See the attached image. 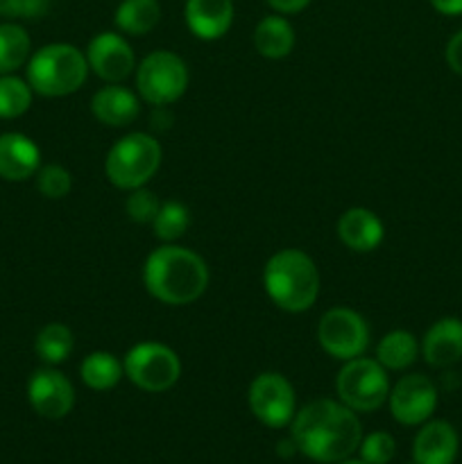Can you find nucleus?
I'll list each match as a JSON object with an SVG mask.
<instances>
[{
  "instance_id": "obj_1",
  "label": "nucleus",
  "mask_w": 462,
  "mask_h": 464,
  "mask_svg": "<svg viewBox=\"0 0 462 464\" xmlns=\"http://www.w3.org/2000/svg\"><path fill=\"white\" fill-rule=\"evenodd\" d=\"M293 442L311 460L331 464L347 460L362 442L356 412L342 401L317 399L294 412Z\"/></svg>"
},
{
  "instance_id": "obj_2",
  "label": "nucleus",
  "mask_w": 462,
  "mask_h": 464,
  "mask_svg": "<svg viewBox=\"0 0 462 464\" xmlns=\"http://www.w3.org/2000/svg\"><path fill=\"white\" fill-rule=\"evenodd\" d=\"M143 284L161 304L186 306L197 302L207 290L208 267L193 249L166 243L145 258Z\"/></svg>"
},
{
  "instance_id": "obj_3",
  "label": "nucleus",
  "mask_w": 462,
  "mask_h": 464,
  "mask_svg": "<svg viewBox=\"0 0 462 464\" xmlns=\"http://www.w3.org/2000/svg\"><path fill=\"white\" fill-rule=\"evenodd\" d=\"M320 270L302 249H281L263 267L267 297L285 313H303L320 297Z\"/></svg>"
},
{
  "instance_id": "obj_4",
  "label": "nucleus",
  "mask_w": 462,
  "mask_h": 464,
  "mask_svg": "<svg viewBox=\"0 0 462 464\" xmlns=\"http://www.w3.org/2000/svg\"><path fill=\"white\" fill-rule=\"evenodd\" d=\"M89 62L71 44H50L27 59V84L45 98H63L84 86Z\"/></svg>"
},
{
  "instance_id": "obj_5",
  "label": "nucleus",
  "mask_w": 462,
  "mask_h": 464,
  "mask_svg": "<svg viewBox=\"0 0 462 464\" xmlns=\"http://www.w3.org/2000/svg\"><path fill=\"white\" fill-rule=\"evenodd\" d=\"M161 157V143L152 134L134 131L113 143L104 159V172L116 188L136 190L157 175Z\"/></svg>"
},
{
  "instance_id": "obj_6",
  "label": "nucleus",
  "mask_w": 462,
  "mask_h": 464,
  "mask_svg": "<svg viewBox=\"0 0 462 464\" xmlns=\"http://www.w3.org/2000/svg\"><path fill=\"white\" fill-rule=\"evenodd\" d=\"M335 392L353 412L376 411L390 397L388 370L376 358L358 356L344 361L342 370L335 376Z\"/></svg>"
},
{
  "instance_id": "obj_7",
  "label": "nucleus",
  "mask_w": 462,
  "mask_h": 464,
  "mask_svg": "<svg viewBox=\"0 0 462 464\" xmlns=\"http://www.w3.org/2000/svg\"><path fill=\"white\" fill-rule=\"evenodd\" d=\"M136 89L145 102L168 107L188 89V66L170 50H154L136 66Z\"/></svg>"
},
{
  "instance_id": "obj_8",
  "label": "nucleus",
  "mask_w": 462,
  "mask_h": 464,
  "mask_svg": "<svg viewBox=\"0 0 462 464\" xmlns=\"http://www.w3.org/2000/svg\"><path fill=\"white\" fill-rule=\"evenodd\" d=\"M125 376L143 392H166L179 381L181 361L161 343H139L122 358Z\"/></svg>"
},
{
  "instance_id": "obj_9",
  "label": "nucleus",
  "mask_w": 462,
  "mask_h": 464,
  "mask_svg": "<svg viewBox=\"0 0 462 464\" xmlns=\"http://www.w3.org/2000/svg\"><path fill=\"white\" fill-rule=\"evenodd\" d=\"M317 343L331 358L351 361L370 347V326L365 317L351 308H331L317 324Z\"/></svg>"
},
{
  "instance_id": "obj_10",
  "label": "nucleus",
  "mask_w": 462,
  "mask_h": 464,
  "mask_svg": "<svg viewBox=\"0 0 462 464\" xmlns=\"http://www.w3.org/2000/svg\"><path fill=\"white\" fill-rule=\"evenodd\" d=\"M249 411L254 412L261 424L267 429H284L294 420V399L293 383L276 372H263L252 381L247 392Z\"/></svg>"
},
{
  "instance_id": "obj_11",
  "label": "nucleus",
  "mask_w": 462,
  "mask_h": 464,
  "mask_svg": "<svg viewBox=\"0 0 462 464\" xmlns=\"http://www.w3.org/2000/svg\"><path fill=\"white\" fill-rule=\"evenodd\" d=\"M390 412L403 426H419L430 420L438 408V388L424 374H408L390 388Z\"/></svg>"
},
{
  "instance_id": "obj_12",
  "label": "nucleus",
  "mask_w": 462,
  "mask_h": 464,
  "mask_svg": "<svg viewBox=\"0 0 462 464\" xmlns=\"http://www.w3.org/2000/svg\"><path fill=\"white\" fill-rule=\"evenodd\" d=\"M86 62L89 71H93L107 84H120L136 68L134 50L118 32L95 34L86 48Z\"/></svg>"
},
{
  "instance_id": "obj_13",
  "label": "nucleus",
  "mask_w": 462,
  "mask_h": 464,
  "mask_svg": "<svg viewBox=\"0 0 462 464\" xmlns=\"http://www.w3.org/2000/svg\"><path fill=\"white\" fill-rule=\"evenodd\" d=\"M27 399L36 415L45 420H62L75 406V388L62 372L48 365L30 376Z\"/></svg>"
},
{
  "instance_id": "obj_14",
  "label": "nucleus",
  "mask_w": 462,
  "mask_h": 464,
  "mask_svg": "<svg viewBox=\"0 0 462 464\" xmlns=\"http://www.w3.org/2000/svg\"><path fill=\"white\" fill-rule=\"evenodd\" d=\"M41 168V150L30 136L7 131L0 134V177L7 181H25Z\"/></svg>"
},
{
  "instance_id": "obj_15",
  "label": "nucleus",
  "mask_w": 462,
  "mask_h": 464,
  "mask_svg": "<svg viewBox=\"0 0 462 464\" xmlns=\"http://www.w3.org/2000/svg\"><path fill=\"white\" fill-rule=\"evenodd\" d=\"M184 16L197 39H222L234 23V0H186Z\"/></svg>"
},
{
  "instance_id": "obj_16",
  "label": "nucleus",
  "mask_w": 462,
  "mask_h": 464,
  "mask_svg": "<svg viewBox=\"0 0 462 464\" xmlns=\"http://www.w3.org/2000/svg\"><path fill=\"white\" fill-rule=\"evenodd\" d=\"M383 236L385 229L380 218L365 207L347 208L338 220V238L351 252H374L383 243Z\"/></svg>"
},
{
  "instance_id": "obj_17",
  "label": "nucleus",
  "mask_w": 462,
  "mask_h": 464,
  "mask_svg": "<svg viewBox=\"0 0 462 464\" xmlns=\"http://www.w3.org/2000/svg\"><path fill=\"white\" fill-rule=\"evenodd\" d=\"M421 356L430 367H451L462 358V320L442 317L426 331Z\"/></svg>"
},
{
  "instance_id": "obj_18",
  "label": "nucleus",
  "mask_w": 462,
  "mask_h": 464,
  "mask_svg": "<svg viewBox=\"0 0 462 464\" xmlns=\"http://www.w3.org/2000/svg\"><path fill=\"white\" fill-rule=\"evenodd\" d=\"M457 433L448 421H426L415 438V464H453L457 456Z\"/></svg>"
},
{
  "instance_id": "obj_19",
  "label": "nucleus",
  "mask_w": 462,
  "mask_h": 464,
  "mask_svg": "<svg viewBox=\"0 0 462 464\" xmlns=\"http://www.w3.org/2000/svg\"><path fill=\"white\" fill-rule=\"evenodd\" d=\"M91 111H93L95 121L102 122V125L127 127L140 113L139 95L120 84L102 86L91 98Z\"/></svg>"
},
{
  "instance_id": "obj_20",
  "label": "nucleus",
  "mask_w": 462,
  "mask_h": 464,
  "mask_svg": "<svg viewBox=\"0 0 462 464\" xmlns=\"http://www.w3.org/2000/svg\"><path fill=\"white\" fill-rule=\"evenodd\" d=\"M256 53L265 59H284L294 48V30L284 16H265L254 30Z\"/></svg>"
},
{
  "instance_id": "obj_21",
  "label": "nucleus",
  "mask_w": 462,
  "mask_h": 464,
  "mask_svg": "<svg viewBox=\"0 0 462 464\" xmlns=\"http://www.w3.org/2000/svg\"><path fill=\"white\" fill-rule=\"evenodd\" d=\"M116 27L130 36H143L161 21L159 0H122L116 9Z\"/></svg>"
},
{
  "instance_id": "obj_22",
  "label": "nucleus",
  "mask_w": 462,
  "mask_h": 464,
  "mask_svg": "<svg viewBox=\"0 0 462 464\" xmlns=\"http://www.w3.org/2000/svg\"><path fill=\"white\" fill-rule=\"evenodd\" d=\"M421 347L417 343L415 335L410 331H390L379 340L376 347V361L385 367V370H408L412 362L419 356Z\"/></svg>"
},
{
  "instance_id": "obj_23",
  "label": "nucleus",
  "mask_w": 462,
  "mask_h": 464,
  "mask_svg": "<svg viewBox=\"0 0 462 464\" xmlns=\"http://www.w3.org/2000/svg\"><path fill=\"white\" fill-rule=\"evenodd\" d=\"M122 374H125L122 362L109 352L89 353L80 365L82 383L86 388L95 390V392H107V390L116 388L120 383Z\"/></svg>"
},
{
  "instance_id": "obj_24",
  "label": "nucleus",
  "mask_w": 462,
  "mask_h": 464,
  "mask_svg": "<svg viewBox=\"0 0 462 464\" xmlns=\"http://www.w3.org/2000/svg\"><path fill=\"white\" fill-rule=\"evenodd\" d=\"M30 34L16 23L0 25V75H12L30 59Z\"/></svg>"
},
{
  "instance_id": "obj_25",
  "label": "nucleus",
  "mask_w": 462,
  "mask_h": 464,
  "mask_svg": "<svg viewBox=\"0 0 462 464\" xmlns=\"http://www.w3.org/2000/svg\"><path fill=\"white\" fill-rule=\"evenodd\" d=\"M72 331L62 322H50L39 331L34 340V352L45 365H62L72 353Z\"/></svg>"
},
{
  "instance_id": "obj_26",
  "label": "nucleus",
  "mask_w": 462,
  "mask_h": 464,
  "mask_svg": "<svg viewBox=\"0 0 462 464\" xmlns=\"http://www.w3.org/2000/svg\"><path fill=\"white\" fill-rule=\"evenodd\" d=\"M188 227H190L188 208H186L181 202H175V199H170V202H161V207H159L157 216H154L152 220L154 236H157L159 240H163V243H175L177 238H181V236L188 231Z\"/></svg>"
},
{
  "instance_id": "obj_27",
  "label": "nucleus",
  "mask_w": 462,
  "mask_h": 464,
  "mask_svg": "<svg viewBox=\"0 0 462 464\" xmlns=\"http://www.w3.org/2000/svg\"><path fill=\"white\" fill-rule=\"evenodd\" d=\"M32 107V86L16 75H0V118L12 121Z\"/></svg>"
},
{
  "instance_id": "obj_28",
  "label": "nucleus",
  "mask_w": 462,
  "mask_h": 464,
  "mask_svg": "<svg viewBox=\"0 0 462 464\" xmlns=\"http://www.w3.org/2000/svg\"><path fill=\"white\" fill-rule=\"evenodd\" d=\"M36 188L43 198L62 199L71 193L72 177L63 166L50 163V166L39 168V172H36Z\"/></svg>"
},
{
  "instance_id": "obj_29",
  "label": "nucleus",
  "mask_w": 462,
  "mask_h": 464,
  "mask_svg": "<svg viewBox=\"0 0 462 464\" xmlns=\"http://www.w3.org/2000/svg\"><path fill=\"white\" fill-rule=\"evenodd\" d=\"M159 207H161V202L157 199V195L145 188V186L130 190V198L125 202L127 216H130V220L139 222V225H152Z\"/></svg>"
},
{
  "instance_id": "obj_30",
  "label": "nucleus",
  "mask_w": 462,
  "mask_h": 464,
  "mask_svg": "<svg viewBox=\"0 0 462 464\" xmlns=\"http://www.w3.org/2000/svg\"><path fill=\"white\" fill-rule=\"evenodd\" d=\"M361 458L362 462L367 464H388L394 458V451H397V444H394V438L390 433H371L367 435L361 442Z\"/></svg>"
},
{
  "instance_id": "obj_31",
  "label": "nucleus",
  "mask_w": 462,
  "mask_h": 464,
  "mask_svg": "<svg viewBox=\"0 0 462 464\" xmlns=\"http://www.w3.org/2000/svg\"><path fill=\"white\" fill-rule=\"evenodd\" d=\"M45 9L48 0H0V14L9 18H36Z\"/></svg>"
},
{
  "instance_id": "obj_32",
  "label": "nucleus",
  "mask_w": 462,
  "mask_h": 464,
  "mask_svg": "<svg viewBox=\"0 0 462 464\" xmlns=\"http://www.w3.org/2000/svg\"><path fill=\"white\" fill-rule=\"evenodd\" d=\"M447 63L453 72L462 75V30L448 39L447 44Z\"/></svg>"
},
{
  "instance_id": "obj_33",
  "label": "nucleus",
  "mask_w": 462,
  "mask_h": 464,
  "mask_svg": "<svg viewBox=\"0 0 462 464\" xmlns=\"http://www.w3.org/2000/svg\"><path fill=\"white\" fill-rule=\"evenodd\" d=\"M308 3L311 0H267V5L279 14H297L306 9Z\"/></svg>"
},
{
  "instance_id": "obj_34",
  "label": "nucleus",
  "mask_w": 462,
  "mask_h": 464,
  "mask_svg": "<svg viewBox=\"0 0 462 464\" xmlns=\"http://www.w3.org/2000/svg\"><path fill=\"white\" fill-rule=\"evenodd\" d=\"M430 5L444 16H460L462 14V0H430Z\"/></svg>"
},
{
  "instance_id": "obj_35",
  "label": "nucleus",
  "mask_w": 462,
  "mask_h": 464,
  "mask_svg": "<svg viewBox=\"0 0 462 464\" xmlns=\"http://www.w3.org/2000/svg\"><path fill=\"white\" fill-rule=\"evenodd\" d=\"M338 464H367V462H362V460H340Z\"/></svg>"
}]
</instances>
